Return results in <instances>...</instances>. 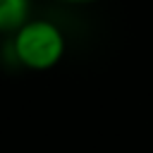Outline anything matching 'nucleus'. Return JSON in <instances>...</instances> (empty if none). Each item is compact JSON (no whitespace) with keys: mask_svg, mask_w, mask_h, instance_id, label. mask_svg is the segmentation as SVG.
Returning a JSON list of instances; mask_svg holds the SVG:
<instances>
[{"mask_svg":"<svg viewBox=\"0 0 153 153\" xmlns=\"http://www.w3.org/2000/svg\"><path fill=\"white\" fill-rule=\"evenodd\" d=\"M14 60L31 72H48L60 65L67 53V38L62 29L50 19H29L12 33Z\"/></svg>","mask_w":153,"mask_h":153,"instance_id":"1","label":"nucleus"},{"mask_svg":"<svg viewBox=\"0 0 153 153\" xmlns=\"http://www.w3.org/2000/svg\"><path fill=\"white\" fill-rule=\"evenodd\" d=\"M31 0H0V33L19 31L31 17Z\"/></svg>","mask_w":153,"mask_h":153,"instance_id":"2","label":"nucleus"},{"mask_svg":"<svg viewBox=\"0 0 153 153\" xmlns=\"http://www.w3.org/2000/svg\"><path fill=\"white\" fill-rule=\"evenodd\" d=\"M57 2H65V5H93V2H100V0H57Z\"/></svg>","mask_w":153,"mask_h":153,"instance_id":"3","label":"nucleus"}]
</instances>
